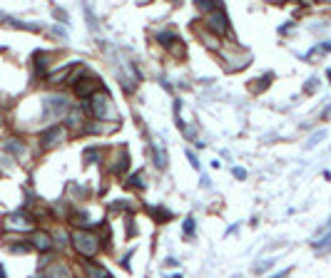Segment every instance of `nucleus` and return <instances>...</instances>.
<instances>
[{"mask_svg":"<svg viewBox=\"0 0 331 278\" xmlns=\"http://www.w3.org/2000/svg\"><path fill=\"white\" fill-rule=\"evenodd\" d=\"M72 246L82 253V256H92L95 251H97V238L92 236V233H85V231H77V233H72Z\"/></svg>","mask_w":331,"mask_h":278,"instance_id":"f257e3e1","label":"nucleus"},{"mask_svg":"<svg viewBox=\"0 0 331 278\" xmlns=\"http://www.w3.org/2000/svg\"><path fill=\"white\" fill-rule=\"evenodd\" d=\"M67 110V97L65 95H53L45 100V114L48 117H60Z\"/></svg>","mask_w":331,"mask_h":278,"instance_id":"f03ea898","label":"nucleus"},{"mask_svg":"<svg viewBox=\"0 0 331 278\" xmlns=\"http://www.w3.org/2000/svg\"><path fill=\"white\" fill-rule=\"evenodd\" d=\"M87 112L95 117V119H102V117H107V97H90V102H87Z\"/></svg>","mask_w":331,"mask_h":278,"instance_id":"7ed1b4c3","label":"nucleus"},{"mask_svg":"<svg viewBox=\"0 0 331 278\" xmlns=\"http://www.w3.org/2000/svg\"><path fill=\"white\" fill-rule=\"evenodd\" d=\"M72 85H75V95L77 97H90L97 90V77H82V80H77Z\"/></svg>","mask_w":331,"mask_h":278,"instance_id":"20e7f679","label":"nucleus"},{"mask_svg":"<svg viewBox=\"0 0 331 278\" xmlns=\"http://www.w3.org/2000/svg\"><path fill=\"white\" fill-rule=\"evenodd\" d=\"M209 28L214 30V33H227V15H224V10L219 8V10H214L212 15H209Z\"/></svg>","mask_w":331,"mask_h":278,"instance_id":"39448f33","label":"nucleus"},{"mask_svg":"<svg viewBox=\"0 0 331 278\" xmlns=\"http://www.w3.org/2000/svg\"><path fill=\"white\" fill-rule=\"evenodd\" d=\"M8 221H10V226H15V228H30V226H33L30 219H28L25 214H13Z\"/></svg>","mask_w":331,"mask_h":278,"instance_id":"423d86ee","label":"nucleus"},{"mask_svg":"<svg viewBox=\"0 0 331 278\" xmlns=\"http://www.w3.org/2000/svg\"><path fill=\"white\" fill-rule=\"evenodd\" d=\"M33 246L40 248V251H48V248L53 246V241H50L48 233H35V236H33Z\"/></svg>","mask_w":331,"mask_h":278,"instance_id":"0eeeda50","label":"nucleus"},{"mask_svg":"<svg viewBox=\"0 0 331 278\" xmlns=\"http://www.w3.org/2000/svg\"><path fill=\"white\" fill-rule=\"evenodd\" d=\"M48 278H72L70 276V271L65 268V266H60V263H55L50 271H48Z\"/></svg>","mask_w":331,"mask_h":278,"instance_id":"6e6552de","label":"nucleus"},{"mask_svg":"<svg viewBox=\"0 0 331 278\" xmlns=\"http://www.w3.org/2000/svg\"><path fill=\"white\" fill-rule=\"evenodd\" d=\"M60 137V127H53V129H48L45 134H43V147H50V144H55V139Z\"/></svg>","mask_w":331,"mask_h":278,"instance_id":"1a4fd4ad","label":"nucleus"},{"mask_svg":"<svg viewBox=\"0 0 331 278\" xmlns=\"http://www.w3.org/2000/svg\"><path fill=\"white\" fill-rule=\"evenodd\" d=\"M154 159H157V167H159V169L167 167V154H164V149H162L159 144H154Z\"/></svg>","mask_w":331,"mask_h":278,"instance_id":"9d476101","label":"nucleus"},{"mask_svg":"<svg viewBox=\"0 0 331 278\" xmlns=\"http://www.w3.org/2000/svg\"><path fill=\"white\" fill-rule=\"evenodd\" d=\"M5 152H13V154H23V152H25V147H23V144H18V139H10V142L5 144Z\"/></svg>","mask_w":331,"mask_h":278,"instance_id":"9b49d317","label":"nucleus"},{"mask_svg":"<svg viewBox=\"0 0 331 278\" xmlns=\"http://www.w3.org/2000/svg\"><path fill=\"white\" fill-rule=\"evenodd\" d=\"M195 228H197V223H195V216L185 219V233H187V236H195Z\"/></svg>","mask_w":331,"mask_h":278,"instance_id":"f8f14e48","label":"nucleus"},{"mask_svg":"<svg viewBox=\"0 0 331 278\" xmlns=\"http://www.w3.org/2000/svg\"><path fill=\"white\" fill-rule=\"evenodd\" d=\"M324 137H326V129H319V132H316V134H314V137L309 139V144H306V147H316V144H319V142H321Z\"/></svg>","mask_w":331,"mask_h":278,"instance_id":"ddd939ff","label":"nucleus"},{"mask_svg":"<svg viewBox=\"0 0 331 278\" xmlns=\"http://www.w3.org/2000/svg\"><path fill=\"white\" fill-rule=\"evenodd\" d=\"M127 169V154H122L120 159H117V164H115V174H122Z\"/></svg>","mask_w":331,"mask_h":278,"instance_id":"4468645a","label":"nucleus"},{"mask_svg":"<svg viewBox=\"0 0 331 278\" xmlns=\"http://www.w3.org/2000/svg\"><path fill=\"white\" fill-rule=\"evenodd\" d=\"M304 90H306V92H316V90H319V80H316V77H311V80L304 85Z\"/></svg>","mask_w":331,"mask_h":278,"instance_id":"2eb2a0df","label":"nucleus"},{"mask_svg":"<svg viewBox=\"0 0 331 278\" xmlns=\"http://www.w3.org/2000/svg\"><path fill=\"white\" fill-rule=\"evenodd\" d=\"M274 261H264V263H259V266H254V273H262V271H266L269 266H271Z\"/></svg>","mask_w":331,"mask_h":278,"instance_id":"dca6fc26","label":"nucleus"},{"mask_svg":"<svg viewBox=\"0 0 331 278\" xmlns=\"http://www.w3.org/2000/svg\"><path fill=\"white\" fill-rule=\"evenodd\" d=\"M187 159L192 162V167H195V169H199V162H197V157H195L192 152H187Z\"/></svg>","mask_w":331,"mask_h":278,"instance_id":"f3484780","label":"nucleus"},{"mask_svg":"<svg viewBox=\"0 0 331 278\" xmlns=\"http://www.w3.org/2000/svg\"><path fill=\"white\" fill-rule=\"evenodd\" d=\"M130 184H134V186H142V176H139V174L130 176Z\"/></svg>","mask_w":331,"mask_h":278,"instance_id":"a211bd4d","label":"nucleus"},{"mask_svg":"<svg viewBox=\"0 0 331 278\" xmlns=\"http://www.w3.org/2000/svg\"><path fill=\"white\" fill-rule=\"evenodd\" d=\"M234 176H237V179H244V176H247V171H244V169H239V167H237V169H234Z\"/></svg>","mask_w":331,"mask_h":278,"instance_id":"6ab92c4d","label":"nucleus"},{"mask_svg":"<svg viewBox=\"0 0 331 278\" xmlns=\"http://www.w3.org/2000/svg\"><path fill=\"white\" fill-rule=\"evenodd\" d=\"M286 273H289V271H279V273H276V276H269V278H284V276H286Z\"/></svg>","mask_w":331,"mask_h":278,"instance_id":"aec40b11","label":"nucleus"},{"mask_svg":"<svg viewBox=\"0 0 331 278\" xmlns=\"http://www.w3.org/2000/svg\"><path fill=\"white\" fill-rule=\"evenodd\" d=\"M0 278H5V271H3V266H0Z\"/></svg>","mask_w":331,"mask_h":278,"instance_id":"412c9836","label":"nucleus"},{"mask_svg":"<svg viewBox=\"0 0 331 278\" xmlns=\"http://www.w3.org/2000/svg\"><path fill=\"white\" fill-rule=\"evenodd\" d=\"M329 80H331V70H329Z\"/></svg>","mask_w":331,"mask_h":278,"instance_id":"4be33fe9","label":"nucleus"},{"mask_svg":"<svg viewBox=\"0 0 331 278\" xmlns=\"http://www.w3.org/2000/svg\"><path fill=\"white\" fill-rule=\"evenodd\" d=\"M329 226H331V219H329Z\"/></svg>","mask_w":331,"mask_h":278,"instance_id":"5701e85b","label":"nucleus"},{"mask_svg":"<svg viewBox=\"0 0 331 278\" xmlns=\"http://www.w3.org/2000/svg\"><path fill=\"white\" fill-rule=\"evenodd\" d=\"M105 278H110V276H105Z\"/></svg>","mask_w":331,"mask_h":278,"instance_id":"b1692460","label":"nucleus"}]
</instances>
